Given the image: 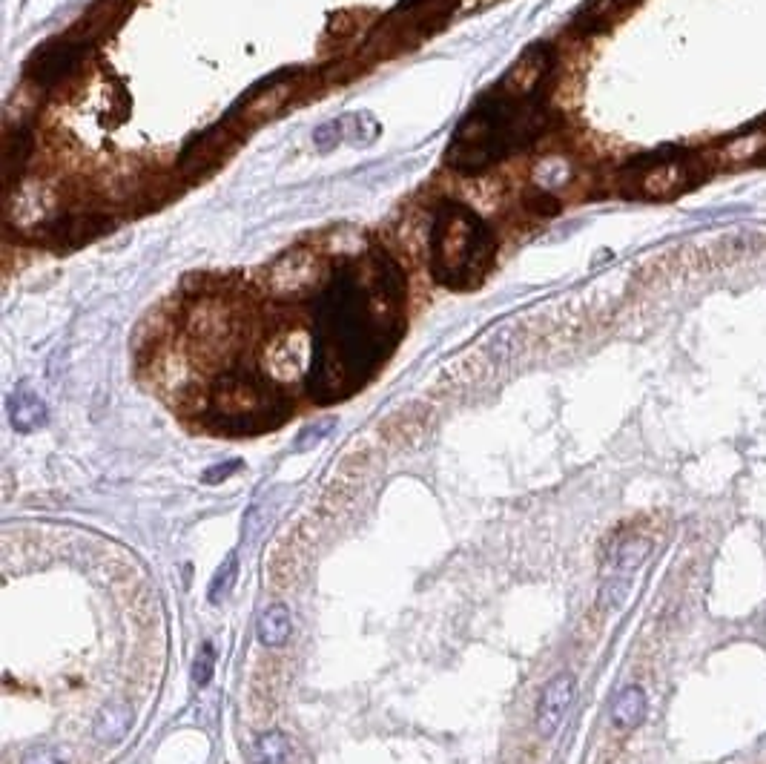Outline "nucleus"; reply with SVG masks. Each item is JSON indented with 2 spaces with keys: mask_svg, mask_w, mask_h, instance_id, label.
I'll return each instance as SVG.
<instances>
[{
  "mask_svg": "<svg viewBox=\"0 0 766 764\" xmlns=\"http://www.w3.org/2000/svg\"><path fill=\"white\" fill-rule=\"evenodd\" d=\"M494 259V239L480 219L462 207L445 204L434 225V273L448 288L477 285Z\"/></svg>",
  "mask_w": 766,
  "mask_h": 764,
  "instance_id": "1",
  "label": "nucleus"
},
{
  "mask_svg": "<svg viewBox=\"0 0 766 764\" xmlns=\"http://www.w3.org/2000/svg\"><path fill=\"white\" fill-rule=\"evenodd\" d=\"M571 698H574V675L557 673L543 687V696L537 701V730H540V736H554L557 733V727L563 724L566 713H569Z\"/></svg>",
  "mask_w": 766,
  "mask_h": 764,
  "instance_id": "2",
  "label": "nucleus"
},
{
  "mask_svg": "<svg viewBox=\"0 0 766 764\" xmlns=\"http://www.w3.org/2000/svg\"><path fill=\"white\" fill-rule=\"evenodd\" d=\"M132 721H135V713H132V707L127 701H110V704H104L98 713H95V719H92V739L95 742H121L127 733H130Z\"/></svg>",
  "mask_w": 766,
  "mask_h": 764,
  "instance_id": "3",
  "label": "nucleus"
},
{
  "mask_svg": "<svg viewBox=\"0 0 766 764\" xmlns=\"http://www.w3.org/2000/svg\"><path fill=\"white\" fill-rule=\"evenodd\" d=\"M686 181H689V173H686L683 164H678V161H663V164L649 167V170L637 179V187H640L643 196L663 199V196L678 193L680 187H686Z\"/></svg>",
  "mask_w": 766,
  "mask_h": 764,
  "instance_id": "4",
  "label": "nucleus"
},
{
  "mask_svg": "<svg viewBox=\"0 0 766 764\" xmlns=\"http://www.w3.org/2000/svg\"><path fill=\"white\" fill-rule=\"evenodd\" d=\"M646 719V690L629 684L623 687L612 701V721L620 730H635L640 721Z\"/></svg>",
  "mask_w": 766,
  "mask_h": 764,
  "instance_id": "5",
  "label": "nucleus"
},
{
  "mask_svg": "<svg viewBox=\"0 0 766 764\" xmlns=\"http://www.w3.org/2000/svg\"><path fill=\"white\" fill-rule=\"evenodd\" d=\"M46 405L35 397V394H29V391H18L15 397H9V420H12V426L23 431V434H29V431H38L41 426H46Z\"/></svg>",
  "mask_w": 766,
  "mask_h": 764,
  "instance_id": "6",
  "label": "nucleus"
},
{
  "mask_svg": "<svg viewBox=\"0 0 766 764\" xmlns=\"http://www.w3.org/2000/svg\"><path fill=\"white\" fill-rule=\"evenodd\" d=\"M256 632H259V641H262L264 647H270V650L282 647L287 638H290V632H293L290 609H287L285 604H273V607L264 609Z\"/></svg>",
  "mask_w": 766,
  "mask_h": 764,
  "instance_id": "7",
  "label": "nucleus"
},
{
  "mask_svg": "<svg viewBox=\"0 0 766 764\" xmlns=\"http://www.w3.org/2000/svg\"><path fill=\"white\" fill-rule=\"evenodd\" d=\"M766 153V130H755V133H744L738 138H732L726 147H723L721 158L726 164H746V161H755Z\"/></svg>",
  "mask_w": 766,
  "mask_h": 764,
  "instance_id": "8",
  "label": "nucleus"
},
{
  "mask_svg": "<svg viewBox=\"0 0 766 764\" xmlns=\"http://www.w3.org/2000/svg\"><path fill=\"white\" fill-rule=\"evenodd\" d=\"M649 552H652V540H646V538L623 540V543H620V546L612 552V561H609V566L617 569V575H629V572H635L637 566H643V561L649 558Z\"/></svg>",
  "mask_w": 766,
  "mask_h": 764,
  "instance_id": "9",
  "label": "nucleus"
},
{
  "mask_svg": "<svg viewBox=\"0 0 766 764\" xmlns=\"http://www.w3.org/2000/svg\"><path fill=\"white\" fill-rule=\"evenodd\" d=\"M287 98H290V87H285V84H279V87H273V90L256 92L253 101H250V107H247V118H250V121H264V118H270L273 113H279V110L285 107Z\"/></svg>",
  "mask_w": 766,
  "mask_h": 764,
  "instance_id": "10",
  "label": "nucleus"
},
{
  "mask_svg": "<svg viewBox=\"0 0 766 764\" xmlns=\"http://www.w3.org/2000/svg\"><path fill=\"white\" fill-rule=\"evenodd\" d=\"M290 756V744L282 733L270 730L256 739V762L259 764H285Z\"/></svg>",
  "mask_w": 766,
  "mask_h": 764,
  "instance_id": "11",
  "label": "nucleus"
},
{
  "mask_svg": "<svg viewBox=\"0 0 766 764\" xmlns=\"http://www.w3.org/2000/svg\"><path fill=\"white\" fill-rule=\"evenodd\" d=\"M236 572H239V561H236V555H230L227 561L221 563L219 572L213 575V581L207 586V601L210 604H221V598L230 595L233 581H236Z\"/></svg>",
  "mask_w": 766,
  "mask_h": 764,
  "instance_id": "12",
  "label": "nucleus"
},
{
  "mask_svg": "<svg viewBox=\"0 0 766 764\" xmlns=\"http://www.w3.org/2000/svg\"><path fill=\"white\" fill-rule=\"evenodd\" d=\"M629 592H632L629 575H614V578H609V581L603 584V589H600V604L606 609H620L626 604Z\"/></svg>",
  "mask_w": 766,
  "mask_h": 764,
  "instance_id": "13",
  "label": "nucleus"
},
{
  "mask_svg": "<svg viewBox=\"0 0 766 764\" xmlns=\"http://www.w3.org/2000/svg\"><path fill=\"white\" fill-rule=\"evenodd\" d=\"M21 764H72L69 756H66L61 747L55 744H32L26 753H23Z\"/></svg>",
  "mask_w": 766,
  "mask_h": 764,
  "instance_id": "14",
  "label": "nucleus"
},
{
  "mask_svg": "<svg viewBox=\"0 0 766 764\" xmlns=\"http://www.w3.org/2000/svg\"><path fill=\"white\" fill-rule=\"evenodd\" d=\"M213 667H216V652H213L210 644H204L201 652H198L196 664H193V681H196L198 687L210 684V678H213Z\"/></svg>",
  "mask_w": 766,
  "mask_h": 764,
  "instance_id": "15",
  "label": "nucleus"
},
{
  "mask_svg": "<svg viewBox=\"0 0 766 764\" xmlns=\"http://www.w3.org/2000/svg\"><path fill=\"white\" fill-rule=\"evenodd\" d=\"M333 428V423H319V426H313V428H307L305 434L299 437V449L307 451V449H313L316 443H322V437H328V431Z\"/></svg>",
  "mask_w": 766,
  "mask_h": 764,
  "instance_id": "16",
  "label": "nucleus"
},
{
  "mask_svg": "<svg viewBox=\"0 0 766 764\" xmlns=\"http://www.w3.org/2000/svg\"><path fill=\"white\" fill-rule=\"evenodd\" d=\"M239 466H241L239 460H233V463H221L216 472H204V474H201V480H204V483H219V480H224L227 474L236 472Z\"/></svg>",
  "mask_w": 766,
  "mask_h": 764,
  "instance_id": "17",
  "label": "nucleus"
}]
</instances>
